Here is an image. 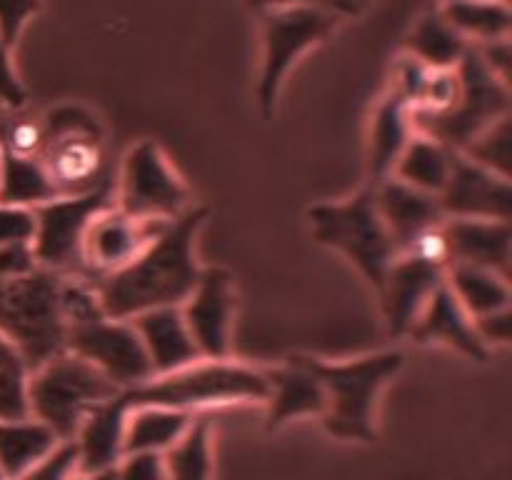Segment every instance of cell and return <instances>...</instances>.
Returning <instances> with one entry per match:
<instances>
[{
  "label": "cell",
  "instance_id": "cell-1",
  "mask_svg": "<svg viewBox=\"0 0 512 480\" xmlns=\"http://www.w3.org/2000/svg\"><path fill=\"white\" fill-rule=\"evenodd\" d=\"M203 220V208H185L128 265L93 280L103 313L128 320L145 310L180 308L200 278L195 235Z\"/></svg>",
  "mask_w": 512,
  "mask_h": 480
},
{
  "label": "cell",
  "instance_id": "cell-2",
  "mask_svg": "<svg viewBox=\"0 0 512 480\" xmlns=\"http://www.w3.org/2000/svg\"><path fill=\"white\" fill-rule=\"evenodd\" d=\"M63 315L65 348L93 363L120 390L153 378V365L133 323L105 315L88 280L65 278Z\"/></svg>",
  "mask_w": 512,
  "mask_h": 480
},
{
  "label": "cell",
  "instance_id": "cell-3",
  "mask_svg": "<svg viewBox=\"0 0 512 480\" xmlns=\"http://www.w3.org/2000/svg\"><path fill=\"white\" fill-rule=\"evenodd\" d=\"M270 393L263 370L233 363L228 358H200L170 373L153 375L135 388L120 390L128 408L163 405V408L198 413L200 408H218L235 403H265Z\"/></svg>",
  "mask_w": 512,
  "mask_h": 480
},
{
  "label": "cell",
  "instance_id": "cell-4",
  "mask_svg": "<svg viewBox=\"0 0 512 480\" xmlns=\"http://www.w3.org/2000/svg\"><path fill=\"white\" fill-rule=\"evenodd\" d=\"M65 278L48 268L0 278V333L20 350L30 370L65 350Z\"/></svg>",
  "mask_w": 512,
  "mask_h": 480
},
{
  "label": "cell",
  "instance_id": "cell-5",
  "mask_svg": "<svg viewBox=\"0 0 512 480\" xmlns=\"http://www.w3.org/2000/svg\"><path fill=\"white\" fill-rule=\"evenodd\" d=\"M325 390V413L320 415L325 430L335 438L363 440L375 438V408L378 395L390 378L403 365L400 353L365 355L345 363H325V360L295 355Z\"/></svg>",
  "mask_w": 512,
  "mask_h": 480
},
{
  "label": "cell",
  "instance_id": "cell-6",
  "mask_svg": "<svg viewBox=\"0 0 512 480\" xmlns=\"http://www.w3.org/2000/svg\"><path fill=\"white\" fill-rule=\"evenodd\" d=\"M118 393L120 388L108 375L65 348L30 370L28 413L60 440H73L85 415Z\"/></svg>",
  "mask_w": 512,
  "mask_h": 480
},
{
  "label": "cell",
  "instance_id": "cell-7",
  "mask_svg": "<svg viewBox=\"0 0 512 480\" xmlns=\"http://www.w3.org/2000/svg\"><path fill=\"white\" fill-rule=\"evenodd\" d=\"M455 75L458 95L453 103L440 113L413 110V123L428 138L460 153L483 130L510 115V88L485 65L475 45L465 50L460 63L455 65Z\"/></svg>",
  "mask_w": 512,
  "mask_h": 480
},
{
  "label": "cell",
  "instance_id": "cell-8",
  "mask_svg": "<svg viewBox=\"0 0 512 480\" xmlns=\"http://www.w3.org/2000/svg\"><path fill=\"white\" fill-rule=\"evenodd\" d=\"M308 218L313 223L315 240L340 250L368 278V283L380 290L400 253L380 218L373 190H363L343 203L315 205Z\"/></svg>",
  "mask_w": 512,
  "mask_h": 480
},
{
  "label": "cell",
  "instance_id": "cell-9",
  "mask_svg": "<svg viewBox=\"0 0 512 480\" xmlns=\"http://www.w3.org/2000/svg\"><path fill=\"white\" fill-rule=\"evenodd\" d=\"M43 123L45 143L38 158L58 195H83L110 183L103 133L93 115L63 105Z\"/></svg>",
  "mask_w": 512,
  "mask_h": 480
},
{
  "label": "cell",
  "instance_id": "cell-10",
  "mask_svg": "<svg viewBox=\"0 0 512 480\" xmlns=\"http://www.w3.org/2000/svg\"><path fill=\"white\" fill-rule=\"evenodd\" d=\"M113 205V185L83 195H60L43 205H35L33 253L40 268L55 270L60 275L83 278V240L88 225L100 210Z\"/></svg>",
  "mask_w": 512,
  "mask_h": 480
},
{
  "label": "cell",
  "instance_id": "cell-11",
  "mask_svg": "<svg viewBox=\"0 0 512 480\" xmlns=\"http://www.w3.org/2000/svg\"><path fill=\"white\" fill-rule=\"evenodd\" d=\"M340 23V13L325 5H285V8L263 10V78H260V100L265 113L273 110L280 83L290 65L308 48L323 43Z\"/></svg>",
  "mask_w": 512,
  "mask_h": 480
},
{
  "label": "cell",
  "instance_id": "cell-12",
  "mask_svg": "<svg viewBox=\"0 0 512 480\" xmlns=\"http://www.w3.org/2000/svg\"><path fill=\"white\" fill-rule=\"evenodd\" d=\"M118 208L143 220H173L188 208V190L150 140H143L125 155Z\"/></svg>",
  "mask_w": 512,
  "mask_h": 480
},
{
  "label": "cell",
  "instance_id": "cell-13",
  "mask_svg": "<svg viewBox=\"0 0 512 480\" xmlns=\"http://www.w3.org/2000/svg\"><path fill=\"white\" fill-rule=\"evenodd\" d=\"M168 220H143L123 213L120 208H105L90 220L83 240V280L103 278L128 265Z\"/></svg>",
  "mask_w": 512,
  "mask_h": 480
},
{
  "label": "cell",
  "instance_id": "cell-14",
  "mask_svg": "<svg viewBox=\"0 0 512 480\" xmlns=\"http://www.w3.org/2000/svg\"><path fill=\"white\" fill-rule=\"evenodd\" d=\"M233 308V278L220 268L200 270L193 293L180 305V313L198 345L200 358H228Z\"/></svg>",
  "mask_w": 512,
  "mask_h": 480
},
{
  "label": "cell",
  "instance_id": "cell-15",
  "mask_svg": "<svg viewBox=\"0 0 512 480\" xmlns=\"http://www.w3.org/2000/svg\"><path fill=\"white\" fill-rule=\"evenodd\" d=\"M438 203L450 218L510 220V178L483 168L455 150L448 183L438 193Z\"/></svg>",
  "mask_w": 512,
  "mask_h": 480
},
{
  "label": "cell",
  "instance_id": "cell-16",
  "mask_svg": "<svg viewBox=\"0 0 512 480\" xmlns=\"http://www.w3.org/2000/svg\"><path fill=\"white\" fill-rule=\"evenodd\" d=\"M445 270L435 268V265L425 263V260L415 258V255L403 253L395 258L390 265L388 275H385L383 285H380V295H383L385 320L393 335L410 333L415 320L425 310L428 300L433 298L435 290L443 285Z\"/></svg>",
  "mask_w": 512,
  "mask_h": 480
},
{
  "label": "cell",
  "instance_id": "cell-17",
  "mask_svg": "<svg viewBox=\"0 0 512 480\" xmlns=\"http://www.w3.org/2000/svg\"><path fill=\"white\" fill-rule=\"evenodd\" d=\"M375 205L393 238L395 248L403 255L423 230L443 223L445 213L438 203V195L413 188L398 178H385L375 183Z\"/></svg>",
  "mask_w": 512,
  "mask_h": 480
},
{
  "label": "cell",
  "instance_id": "cell-18",
  "mask_svg": "<svg viewBox=\"0 0 512 480\" xmlns=\"http://www.w3.org/2000/svg\"><path fill=\"white\" fill-rule=\"evenodd\" d=\"M410 335L418 343L450 345L458 353H463L465 358L478 360V363H485L490 358V348L483 343L478 330H475L473 315L460 305V300L455 298L453 290L448 288L445 280L435 290L433 298L428 300L420 318L415 320V325L410 328Z\"/></svg>",
  "mask_w": 512,
  "mask_h": 480
},
{
  "label": "cell",
  "instance_id": "cell-19",
  "mask_svg": "<svg viewBox=\"0 0 512 480\" xmlns=\"http://www.w3.org/2000/svg\"><path fill=\"white\" fill-rule=\"evenodd\" d=\"M130 408L118 395L95 405L75 433L78 473H100L120 463L125 455V423Z\"/></svg>",
  "mask_w": 512,
  "mask_h": 480
},
{
  "label": "cell",
  "instance_id": "cell-20",
  "mask_svg": "<svg viewBox=\"0 0 512 480\" xmlns=\"http://www.w3.org/2000/svg\"><path fill=\"white\" fill-rule=\"evenodd\" d=\"M143 340L153 375L170 373L200 360V350L185 325L180 308H155L128 318Z\"/></svg>",
  "mask_w": 512,
  "mask_h": 480
},
{
  "label": "cell",
  "instance_id": "cell-21",
  "mask_svg": "<svg viewBox=\"0 0 512 480\" xmlns=\"http://www.w3.org/2000/svg\"><path fill=\"white\" fill-rule=\"evenodd\" d=\"M443 228L453 263L478 265L510 278V220L450 218Z\"/></svg>",
  "mask_w": 512,
  "mask_h": 480
},
{
  "label": "cell",
  "instance_id": "cell-22",
  "mask_svg": "<svg viewBox=\"0 0 512 480\" xmlns=\"http://www.w3.org/2000/svg\"><path fill=\"white\" fill-rule=\"evenodd\" d=\"M265 375L270 383L268 400H265L270 405V428H280L290 420L308 418V415L320 418L325 413L328 400H325L323 385L295 355H290L283 368L268 370Z\"/></svg>",
  "mask_w": 512,
  "mask_h": 480
},
{
  "label": "cell",
  "instance_id": "cell-23",
  "mask_svg": "<svg viewBox=\"0 0 512 480\" xmlns=\"http://www.w3.org/2000/svg\"><path fill=\"white\" fill-rule=\"evenodd\" d=\"M413 105L395 90L380 103L373 123V143H370V175L375 183L390 178L395 163L413 140Z\"/></svg>",
  "mask_w": 512,
  "mask_h": 480
},
{
  "label": "cell",
  "instance_id": "cell-24",
  "mask_svg": "<svg viewBox=\"0 0 512 480\" xmlns=\"http://www.w3.org/2000/svg\"><path fill=\"white\" fill-rule=\"evenodd\" d=\"M198 413L163 408V405H140L130 408L125 423V453H165L173 448Z\"/></svg>",
  "mask_w": 512,
  "mask_h": 480
},
{
  "label": "cell",
  "instance_id": "cell-25",
  "mask_svg": "<svg viewBox=\"0 0 512 480\" xmlns=\"http://www.w3.org/2000/svg\"><path fill=\"white\" fill-rule=\"evenodd\" d=\"M60 443L58 435L35 418L0 420V473L15 480Z\"/></svg>",
  "mask_w": 512,
  "mask_h": 480
},
{
  "label": "cell",
  "instance_id": "cell-26",
  "mask_svg": "<svg viewBox=\"0 0 512 480\" xmlns=\"http://www.w3.org/2000/svg\"><path fill=\"white\" fill-rule=\"evenodd\" d=\"M445 283L473 318L510 308L508 278L495 270L468 263H450L445 270Z\"/></svg>",
  "mask_w": 512,
  "mask_h": 480
},
{
  "label": "cell",
  "instance_id": "cell-27",
  "mask_svg": "<svg viewBox=\"0 0 512 480\" xmlns=\"http://www.w3.org/2000/svg\"><path fill=\"white\" fill-rule=\"evenodd\" d=\"M60 198L38 155L0 153V203L35 208Z\"/></svg>",
  "mask_w": 512,
  "mask_h": 480
},
{
  "label": "cell",
  "instance_id": "cell-28",
  "mask_svg": "<svg viewBox=\"0 0 512 480\" xmlns=\"http://www.w3.org/2000/svg\"><path fill=\"white\" fill-rule=\"evenodd\" d=\"M453 155L455 150L448 148V145L438 143L428 135H420V138L413 135L408 148L403 150V155L395 163L393 173L395 178L413 185V188L438 195L448 183Z\"/></svg>",
  "mask_w": 512,
  "mask_h": 480
},
{
  "label": "cell",
  "instance_id": "cell-29",
  "mask_svg": "<svg viewBox=\"0 0 512 480\" xmlns=\"http://www.w3.org/2000/svg\"><path fill=\"white\" fill-rule=\"evenodd\" d=\"M440 15L465 40L490 43V40L510 38L512 15L508 0H448Z\"/></svg>",
  "mask_w": 512,
  "mask_h": 480
},
{
  "label": "cell",
  "instance_id": "cell-30",
  "mask_svg": "<svg viewBox=\"0 0 512 480\" xmlns=\"http://www.w3.org/2000/svg\"><path fill=\"white\" fill-rule=\"evenodd\" d=\"M410 55L433 70H453L470 48L468 40L440 13L425 15L408 38Z\"/></svg>",
  "mask_w": 512,
  "mask_h": 480
},
{
  "label": "cell",
  "instance_id": "cell-31",
  "mask_svg": "<svg viewBox=\"0 0 512 480\" xmlns=\"http://www.w3.org/2000/svg\"><path fill=\"white\" fill-rule=\"evenodd\" d=\"M168 480H210L213 448H210V420L195 415L183 438L163 453Z\"/></svg>",
  "mask_w": 512,
  "mask_h": 480
},
{
  "label": "cell",
  "instance_id": "cell-32",
  "mask_svg": "<svg viewBox=\"0 0 512 480\" xmlns=\"http://www.w3.org/2000/svg\"><path fill=\"white\" fill-rule=\"evenodd\" d=\"M28 378L20 350L0 333V420L28 418Z\"/></svg>",
  "mask_w": 512,
  "mask_h": 480
},
{
  "label": "cell",
  "instance_id": "cell-33",
  "mask_svg": "<svg viewBox=\"0 0 512 480\" xmlns=\"http://www.w3.org/2000/svg\"><path fill=\"white\" fill-rule=\"evenodd\" d=\"M510 143V115H505L498 123L490 125L488 130H483L473 143L465 145L460 153L465 158L475 160L478 165H483V168L493 170V173L503 175V178H510Z\"/></svg>",
  "mask_w": 512,
  "mask_h": 480
},
{
  "label": "cell",
  "instance_id": "cell-34",
  "mask_svg": "<svg viewBox=\"0 0 512 480\" xmlns=\"http://www.w3.org/2000/svg\"><path fill=\"white\" fill-rule=\"evenodd\" d=\"M45 143V123L35 115L0 110V153L40 155Z\"/></svg>",
  "mask_w": 512,
  "mask_h": 480
},
{
  "label": "cell",
  "instance_id": "cell-35",
  "mask_svg": "<svg viewBox=\"0 0 512 480\" xmlns=\"http://www.w3.org/2000/svg\"><path fill=\"white\" fill-rule=\"evenodd\" d=\"M78 473V448L75 440H60L48 455L30 465L20 478L15 480H73Z\"/></svg>",
  "mask_w": 512,
  "mask_h": 480
},
{
  "label": "cell",
  "instance_id": "cell-36",
  "mask_svg": "<svg viewBox=\"0 0 512 480\" xmlns=\"http://www.w3.org/2000/svg\"><path fill=\"white\" fill-rule=\"evenodd\" d=\"M443 223L423 230V233L413 240V245H410L405 253L415 255V258L425 260V263L435 265V268L448 270V265L453 263V258H450V243H448V235H445Z\"/></svg>",
  "mask_w": 512,
  "mask_h": 480
},
{
  "label": "cell",
  "instance_id": "cell-37",
  "mask_svg": "<svg viewBox=\"0 0 512 480\" xmlns=\"http://www.w3.org/2000/svg\"><path fill=\"white\" fill-rule=\"evenodd\" d=\"M115 480H168L163 453H125L115 465Z\"/></svg>",
  "mask_w": 512,
  "mask_h": 480
},
{
  "label": "cell",
  "instance_id": "cell-38",
  "mask_svg": "<svg viewBox=\"0 0 512 480\" xmlns=\"http://www.w3.org/2000/svg\"><path fill=\"white\" fill-rule=\"evenodd\" d=\"M35 215L33 208H15L0 203V245L33 243Z\"/></svg>",
  "mask_w": 512,
  "mask_h": 480
},
{
  "label": "cell",
  "instance_id": "cell-39",
  "mask_svg": "<svg viewBox=\"0 0 512 480\" xmlns=\"http://www.w3.org/2000/svg\"><path fill=\"white\" fill-rule=\"evenodd\" d=\"M40 0H0V40L8 48L18 43L23 25L33 13H38Z\"/></svg>",
  "mask_w": 512,
  "mask_h": 480
},
{
  "label": "cell",
  "instance_id": "cell-40",
  "mask_svg": "<svg viewBox=\"0 0 512 480\" xmlns=\"http://www.w3.org/2000/svg\"><path fill=\"white\" fill-rule=\"evenodd\" d=\"M25 105V88L10 63V48L0 40V108L20 110Z\"/></svg>",
  "mask_w": 512,
  "mask_h": 480
},
{
  "label": "cell",
  "instance_id": "cell-41",
  "mask_svg": "<svg viewBox=\"0 0 512 480\" xmlns=\"http://www.w3.org/2000/svg\"><path fill=\"white\" fill-rule=\"evenodd\" d=\"M40 268L35 260L33 243H8L0 245V278H15V275L33 273Z\"/></svg>",
  "mask_w": 512,
  "mask_h": 480
},
{
  "label": "cell",
  "instance_id": "cell-42",
  "mask_svg": "<svg viewBox=\"0 0 512 480\" xmlns=\"http://www.w3.org/2000/svg\"><path fill=\"white\" fill-rule=\"evenodd\" d=\"M475 330L483 338V343L488 345H508L510 343V330H512V318H510V308L503 310H493L488 315H478L473 318Z\"/></svg>",
  "mask_w": 512,
  "mask_h": 480
},
{
  "label": "cell",
  "instance_id": "cell-43",
  "mask_svg": "<svg viewBox=\"0 0 512 480\" xmlns=\"http://www.w3.org/2000/svg\"><path fill=\"white\" fill-rule=\"evenodd\" d=\"M250 8L255 10H273V8H285V5H325V8L338 10L340 15L358 13V5L355 0H248Z\"/></svg>",
  "mask_w": 512,
  "mask_h": 480
},
{
  "label": "cell",
  "instance_id": "cell-44",
  "mask_svg": "<svg viewBox=\"0 0 512 480\" xmlns=\"http://www.w3.org/2000/svg\"><path fill=\"white\" fill-rule=\"evenodd\" d=\"M73 480H115V468L100 470V473H75Z\"/></svg>",
  "mask_w": 512,
  "mask_h": 480
},
{
  "label": "cell",
  "instance_id": "cell-45",
  "mask_svg": "<svg viewBox=\"0 0 512 480\" xmlns=\"http://www.w3.org/2000/svg\"><path fill=\"white\" fill-rule=\"evenodd\" d=\"M0 480H5V478H3V473H0Z\"/></svg>",
  "mask_w": 512,
  "mask_h": 480
},
{
  "label": "cell",
  "instance_id": "cell-46",
  "mask_svg": "<svg viewBox=\"0 0 512 480\" xmlns=\"http://www.w3.org/2000/svg\"><path fill=\"white\" fill-rule=\"evenodd\" d=\"M355 3H360V0H355Z\"/></svg>",
  "mask_w": 512,
  "mask_h": 480
},
{
  "label": "cell",
  "instance_id": "cell-47",
  "mask_svg": "<svg viewBox=\"0 0 512 480\" xmlns=\"http://www.w3.org/2000/svg\"><path fill=\"white\" fill-rule=\"evenodd\" d=\"M0 110H3V108H0Z\"/></svg>",
  "mask_w": 512,
  "mask_h": 480
}]
</instances>
